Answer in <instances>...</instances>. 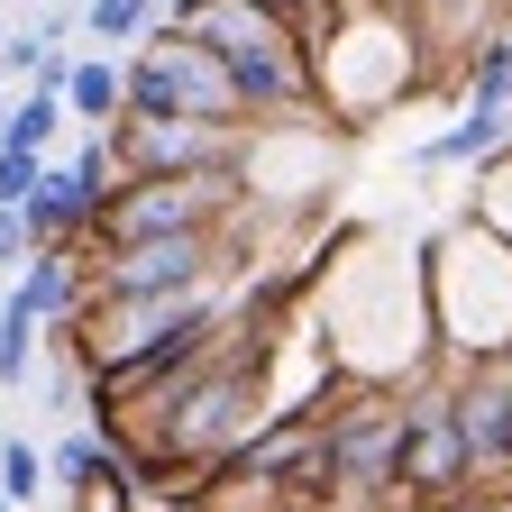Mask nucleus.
Instances as JSON below:
<instances>
[{"label": "nucleus", "mask_w": 512, "mask_h": 512, "mask_svg": "<svg viewBox=\"0 0 512 512\" xmlns=\"http://www.w3.org/2000/svg\"><path fill=\"white\" fill-rule=\"evenodd\" d=\"M156 37L202 46L220 74H229V92H238L247 119L311 110V55H302V37H293L284 19L256 10V0H183V10L156 19Z\"/></svg>", "instance_id": "f257e3e1"}, {"label": "nucleus", "mask_w": 512, "mask_h": 512, "mask_svg": "<svg viewBox=\"0 0 512 512\" xmlns=\"http://www.w3.org/2000/svg\"><path fill=\"white\" fill-rule=\"evenodd\" d=\"M403 403L394 384H357L339 412H320V503L330 512H403Z\"/></svg>", "instance_id": "f03ea898"}, {"label": "nucleus", "mask_w": 512, "mask_h": 512, "mask_svg": "<svg viewBox=\"0 0 512 512\" xmlns=\"http://www.w3.org/2000/svg\"><path fill=\"white\" fill-rule=\"evenodd\" d=\"M229 211H238V165H211V174H119L83 256L147 247V238H192V229H229Z\"/></svg>", "instance_id": "7ed1b4c3"}, {"label": "nucleus", "mask_w": 512, "mask_h": 512, "mask_svg": "<svg viewBox=\"0 0 512 512\" xmlns=\"http://www.w3.org/2000/svg\"><path fill=\"white\" fill-rule=\"evenodd\" d=\"M421 293H430V302H439V293H476V320H458L448 348L476 357V366L512 357V247H503V238H485V229L439 238V247L421 256Z\"/></svg>", "instance_id": "20e7f679"}, {"label": "nucleus", "mask_w": 512, "mask_h": 512, "mask_svg": "<svg viewBox=\"0 0 512 512\" xmlns=\"http://www.w3.org/2000/svg\"><path fill=\"white\" fill-rule=\"evenodd\" d=\"M229 266V229H192V238H147V247H101L83 256V302H147V293H211Z\"/></svg>", "instance_id": "39448f33"}, {"label": "nucleus", "mask_w": 512, "mask_h": 512, "mask_svg": "<svg viewBox=\"0 0 512 512\" xmlns=\"http://www.w3.org/2000/svg\"><path fill=\"white\" fill-rule=\"evenodd\" d=\"M403 448H394V476H403V503H448L467 485V448H458V421H448V384L421 375L403 384Z\"/></svg>", "instance_id": "423d86ee"}, {"label": "nucleus", "mask_w": 512, "mask_h": 512, "mask_svg": "<svg viewBox=\"0 0 512 512\" xmlns=\"http://www.w3.org/2000/svg\"><path fill=\"white\" fill-rule=\"evenodd\" d=\"M110 165L119 174H211V165H247L238 128H202V119H119L110 128Z\"/></svg>", "instance_id": "0eeeda50"}, {"label": "nucleus", "mask_w": 512, "mask_h": 512, "mask_svg": "<svg viewBox=\"0 0 512 512\" xmlns=\"http://www.w3.org/2000/svg\"><path fill=\"white\" fill-rule=\"evenodd\" d=\"M448 421H458L467 476H512V357L448 375Z\"/></svg>", "instance_id": "6e6552de"}, {"label": "nucleus", "mask_w": 512, "mask_h": 512, "mask_svg": "<svg viewBox=\"0 0 512 512\" xmlns=\"http://www.w3.org/2000/svg\"><path fill=\"white\" fill-rule=\"evenodd\" d=\"M19 293L37 311V330H74V311H83V247H28Z\"/></svg>", "instance_id": "1a4fd4ad"}, {"label": "nucleus", "mask_w": 512, "mask_h": 512, "mask_svg": "<svg viewBox=\"0 0 512 512\" xmlns=\"http://www.w3.org/2000/svg\"><path fill=\"white\" fill-rule=\"evenodd\" d=\"M64 119H92L101 138L119 128V55H74V74H64Z\"/></svg>", "instance_id": "9d476101"}, {"label": "nucleus", "mask_w": 512, "mask_h": 512, "mask_svg": "<svg viewBox=\"0 0 512 512\" xmlns=\"http://www.w3.org/2000/svg\"><path fill=\"white\" fill-rule=\"evenodd\" d=\"M512 147V110H467L448 138H430L412 165H485V156H503Z\"/></svg>", "instance_id": "9b49d317"}, {"label": "nucleus", "mask_w": 512, "mask_h": 512, "mask_svg": "<svg viewBox=\"0 0 512 512\" xmlns=\"http://www.w3.org/2000/svg\"><path fill=\"white\" fill-rule=\"evenodd\" d=\"M156 0H83V10H74V28L92 37V46H147L156 37Z\"/></svg>", "instance_id": "f8f14e48"}, {"label": "nucleus", "mask_w": 512, "mask_h": 512, "mask_svg": "<svg viewBox=\"0 0 512 512\" xmlns=\"http://www.w3.org/2000/svg\"><path fill=\"white\" fill-rule=\"evenodd\" d=\"M55 138H64V101H55V92H19V101H10V128H0V147L46 165V147H55Z\"/></svg>", "instance_id": "ddd939ff"}, {"label": "nucleus", "mask_w": 512, "mask_h": 512, "mask_svg": "<svg viewBox=\"0 0 512 512\" xmlns=\"http://www.w3.org/2000/svg\"><path fill=\"white\" fill-rule=\"evenodd\" d=\"M46 476H55L64 494H83V485H110V476H119V448H110L101 430H83V439H64L55 458H46Z\"/></svg>", "instance_id": "4468645a"}, {"label": "nucleus", "mask_w": 512, "mask_h": 512, "mask_svg": "<svg viewBox=\"0 0 512 512\" xmlns=\"http://www.w3.org/2000/svg\"><path fill=\"white\" fill-rule=\"evenodd\" d=\"M28 366H37V311L10 284V302H0V384H28Z\"/></svg>", "instance_id": "2eb2a0df"}, {"label": "nucleus", "mask_w": 512, "mask_h": 512, "mask_svg": "<svg viewBox=\"0 0 512 512\" xmlns=\"http://www.w3.org/2000/svg\"><path fill=\"white\" fill-rule=\"evenodd\" d=\"M512 101V37H485L476 46V101L467 110H503Z\"/></svg>", "instance_id": "dca6fc26"}, {"label": "nucleus", "mask_w": 512, "mask_h": 512, "mask_svg": "<svg viewBox=\"0 0 512 512\" xmlns=\"http://www.w3.org/2000/svg\"><path fill=\"white\" fill-rule=\"evenodd\" d=\"M37 448L28 439H0V503H37Z\"/></svg>", "instance_id": "f3484780"}, {"label": "nucleus", "mask_w": 512, "mask_h": 512, "mask_svg": "<svg viewBox=\"0 0 512 512\" xmlns=\"http://www.w3.org/2000/svg\"><path fill=\"white\" fill-rule=\"evenodd\" d=\"M74 512H138V485H128V476H110V485H83V494H74Z\"/></svg>", "instance_id": "a211bd4d"}, {"label": "nucleus", "mask_w": 512, "mask_h": 512, "mask_svg": "<svg viewBox=\"0 0 512 512\" xmlns=\"http://www.w3.org/2000/svg\"><path fill=\"white\" fill-rule=\"evenodd\" d=\"M0 266H28V220L0 211Z\"/></svg>", "instance_id": "6ab92c4d"}, {"label": "nucleus", "mask_w": 512, "mask_h": 512, "mask_svg": "<svg viewBox=\"0 0 512 512\" xmlns=\"http://www.w3.org/2000/svg\"><path fill=\"white\" fill-rule=\"evenodd\" d=\"M320 10H357V0H320Z\"/></svg>", "instance_id": "aec40b11"}, {"label": "nucleus", "mask_w": 512, "mask_h": 512, "mask_svg": "<svg viewBox=\"0 0 512 512\" xmlns=\"http://www.w3.org/2000/svg\"><path fill=\"white\" fill-rule=\"evenodd\" d=\"M0 128H10V101H0Z\"/></svg>", "instance_id": "412c9836"}, {"label": "nucleus", "mask_w": 512, "mask_h": 512, "mask_svg": "<svg viewBox=\"0 0 512 512\" xmlns=\"http://www.w3.org/2000/svg\"><path fill=\"white\" fill-rule=\"evenodd\" d=\"M156 10H183V0H156Z\"/></svg>", "instance_id": "4be33fe9"}, {"label": "nucleus", "mask_w": 512, "mask_h": 512, "mask_svg": "<svg viewBox=\"0 0 512 512\" xmlns=\"http://www.w3.org/2000/svg\"><path fill=\"white\" fill-rule=\"evenodd\" d=\"M0 512H10V503H0Z\"/></svg>", "instance_id": "5701e85b"}, {"label": "nucleus", "mask_w": 512, "mask_h": 512, "mask_svg": "<svg viewBox=\"0 0 512 512\" xmlns=\"http://www.w3.org/2000/svg\"><path fill=\"white\" fill-rule=\"evenodd\" d=\"M0 37H10V28H0Z\"/></svg>", "instance_id": "b1692460"}, {"label": "nucleus", "mask_w": 512, "mask_h": 512, "mask_svg": "<svg viewBox=\"0 0 512 512\" xmlns=\"http://www.w3.org/2000/svg\"><path fill=\"white\" fill-rule=\"evenodd\" d=\"M0 439H10V430H0Z\"/></svg>", "instance_id": "393cba45"}, {"label": "nucleus", "mask_w": 512, "mask_h": 512, "mask_svg": "<svg viewBox=\"0 0 512 512\" xmlns=\"http://www.w3.org/2000/svg\"><path fill=\"white\" fill-rule=\"evenodd\" d=\"M503 110H512V101H503Z\"/></svg>", "instance_id": "a878e982"}]
</instances>
